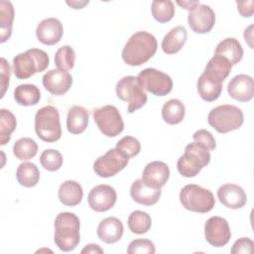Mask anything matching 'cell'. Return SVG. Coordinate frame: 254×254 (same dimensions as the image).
Returning a JSON list of instances; mask_svg holds the SVG:
<instances>
[{
	"mask_svg": "<svg viewBox=\"0 0 254 254\" xmlns=\"http://www.w3.org/2000/svg\"><path fill=\"white\" fill-rule=\"evenodd\" d=\"M158 43L154 35L139 31L133 34L122 50V60L131 66L147 63L157 52Z\"/></svg>",
	"mask_w": 254,
	"mask_h": 254,
	"instance_id": "cell-1",
	"label": "cell"
},
{
	"mask_svg": "<svg viewBox=\"0 0 254 254\" xmlns=\"http://www.w3.org/2000/svg\"><path fill=\"white\" fill-rule=\"evenodd\" d=\"M54 241L56 246L64 252L76 248L80 241V221L72 212H60L55 219Z\"/></svg>",
	"mask_w": 254,
	"mask_h": 254,
	"instance_id": "cell-2",
	"label": "cell"
},
{
	"mask_svg": "<svg viewBox=\"0 0 254 254\" xmlns=\"http://www.w3.org/2000/svg\"><path fill=\"white\" fill-rule=\"evenodd\" d=\"M50 64L48 54L40 49H29L13 59V71L17 78L27 79L37 72L44 71Z\"/></svg>",
	"mask_w": 254,
	"mask_h": 254,
	"instance_id": "cell-3",
	"label": "cell"
},
{
	"mask_svg": "<svg viewBox=\"0 0 254 254\" xmlns=\"http://www.w3.org/2000/svg\"><path fill=\"white\" fill-rule=\"evenodd\" d=\"M209 150L198 142H192L186 146L185 153L177 162L179 173L185 178H192L198 175L202 168L210 161Z\"/></svg>",
	"mask_w": 254,
	"mask_h": 254,
	"instance_id": "cell-4",
	"label": "cell"
},
{
	"mask_svg": "<svg viewBox=\"0 0 254 254\" xmlns=\"http://www.w3.org/2000/svg\"><path fill=\"white\" fill-rule=\"evenodd\" d=\"M207 122L218 133L225 134L239 129L244 122V116L242 110L237 106L223 104L209 111Z\"/></svg>",
	"mask_w": 254,
	"mask_h": 254,
	"instance_id": "cell-5",
	"label": "cell"
},
{
	"mask_svg": "<svg viewBox=\"0 0 254 254\" xmlns=\"http://www.w3.org/2000/svg\"><path fill=\"white\" fill-rule=\"evenodd\" d=\"M35 131L44 142L54 143L62 137L60 114L52 105L40 108L35 115Z\"/></svg>",
	"mask_w": 254,
	"mask_h": 254,
	"instance_id": "cell-6",
	"label": "cell"
},
{
	"mask_svg": "<svg viewBox=\"0 0 254 254\" xmlns=\"http://www.w3.org/2000/svg\"><path fill=\"white\" fill-rule=\"evenodd\" d=\"M179 197L182 205L192 212L206 213L210 211L215 204L213 193L209 190L194 184L186 185L181 190Z\"/></svg>",
	"mask_w": 254,
	"mask_h": 254,
	"instance_id": "cell-7",
	"label": "cell"
},
{
	"mask_svg": "<svg viewBox=\"0 0 254 254\" xmlns=\"http://www.w3.org/2000/svg\"><path fill=\"white\" fill-rule=\"evenodd\" d=\"M115 90L117 97L127 102V111L129 113H133L143 107L148 100L146 92L139 85L137 77L133 75H127L119 79Z\"/></svg>",
	"mask_w": 254,
	"mask_h": 254,
	"instance_id": "cell-8",
	"label": "cell"
},
{
	"mask_svg": "<svg viewBox=\"0 0 254 254\" xmlns=\"http://www.w3.org/2000/svg\"><path fill=\"white\" fill-rule=\"evenodd\" d=\"M139 85L156 96H165L173 89V79L167 73L153 67H148L136 76Z\"/></svg>",
	"mask_w": 254,
	"mask_h": 254,
	"instance_id": "cell-9",
	"label": "cell"
},
{
	"mask_svg": "<svg viewBox=\"0 0 254 254\" xmlns=\"http://www.w3.org/2000/svg\"><path fill=\"white\" fill-rule=\"evenodd\" d=\"M93 119L100 132L107 137H115L124 129L122 116L114 105H104L94 109Z\"/></svg>",
	"mask_w": 254,
	"mask_h": 254,
	"instance_id": "cell-10",
	"label": "cell"
},
{
	"mask_svg": "<svg viewBox=\"0 0 254 254\" xmlns=\"http://www.w3.org/2000/svg\"><path fill=\"white\" fill-rule=\"evenodd\" d=\"M129 157L116 147L108 150L93 163V171L100 178H110L122 171L129 163Z\"/></svg>",
	"mask_w": 254,
	"mask_h": 254,
	"instance_id": "cell-11",
	"label": "cell"
},
{
	"mask_svg": "<svg viewBox=\"0 0 254 254\" xmlns=\"http://www.w3.org/2000/svg\"><path fill=\"white\" fill-rule=\"evenodd\" d=\"M205 240L214 247L226 245L231 237V231L227 220L221 216H211L204 224Z\"/></svg>",
	"mask_w": 254,
	"mask_h": 254,
	"instance_id": "cell-12",
	"label": "cell"
},
{
	"mask_svg": "<svg viewBox=\"0 0 254 254\" xmlns=\"http://www.w3.org/2000/svg\"><path fill=\"white\" fill-rule=\"evenodd\" d=\"M117 199L114 188L108 185H98L91 189L87 201L90 208L96 212H105L111 209Z\"/></svg>",
	"mask_w": 254,
	"mask_h": 254,
	"instance_id": "cell-13",
	"label": "cell"
},
{
	"mask_svg": "<svg viewBox=\"0 0 254 254\" xmlns=\"http://www.w3.org/2000/svg\"><path fill=\"white\" fill-rule=\"evenodd\" d=\"M188 23L190 30L194 33H208L215 24V13L208 5L199 4L189 12Z\"/></svg>",
	"mask_w": 254,
	"mask_h": 254,
	"instance_id": "cell-14",
	"label": "cell"
},
{
	"mask_svg": "<svg viewBox=\"0 0 254 254\" xmlns=\"http://www.w3.org/2000/svg\"><path fill=\"white\" fill-rule=\"evenodd\" d=\"M170 178V169L162 161H153L148 163L142 173L143 183L152 189L163 188Z\"/></svg>",
	"mask_w": 254,
	"mask_h": 254,
	"instance_id": "cell-15",
	"label": "cell"
},
{
	"mask_svg": "<svg viewBox=\"0 0 254 254\" xmlns=\"http://www.w3.org/2000/svg\"><path fill=\"white\" fill-rule=\"evenodd\" d=\"M43 85L50 93L54 95H64L72 84L71 75L64 70L51 69L43 76Z\"/></svg>",
	"mask_w": 254,
	"mask_h": 254,
	"instance_id": "cell-16",
	"label": "cell"
},
{
	"mask_svg": "<svg viewBox=\"0 0 254 254\" xmlns=\"http://www.w3.org/2000/svg\"><path fill=\"white\" fill-rule=\"evenodd\" d=\"M64 34V28L61 21L57 18H47L41 21L36 29L38 40L47 46L58 44Z\"/></svg>",
	"mask_w": 254,
	"mask_h": 254,
	"instance_id": "cell-17",
	"label": "cell"
},
{
	"mask_svg": "<svg viewBox=\"0 0 254 254\" xmlns=\"http://www.w3.org/2000/svg\"><path fill=\"white\" fill-rule=\"evenodd\" d=\"M227 92L237 101H250L254 96V80L247 74L235 75L227 85Z\"/></svg>",
	"mask_w": 254,
	"mask_h": 254,
	"instance_id": "cell-18",
	"label": "cell"
},
{
	"mask_svg": "<svg viewBox=\"0 0 254 254\" xmlns=\"http://www.w3.org/2000/svg\"><path fill=\"white\" fill-rule=\"evenodd\" d=\"M217 197L224 206L231 209L241 208L247 202V195L244 190L235 184H224L219 187Z\"/></svg>",
	"mask_w": 254,
	"mask_h": 254,
	"instance_id": "cell-19",
	"label": "cell"
},
{
	"mask_svg": "<svg viewBox=\"0 0 254 254\" xmlns=\"http://www.w3.org/2000/svg\"><path fill=\"white\" fill-rule=\"evenodd\" d=\"M231 64L223 57L214 55L206 64L202 74L209 80L222 84L231 71Z\"/></svg>",
	"mask_w": 254,
	"mask_h": 254,
	"instance_id": "cell-20",
	"label": "cell"
},
{
	"mask_svg": "<svg viewBox=\"0 0 254 254\" xmlns=\"http://www.w3.org/2000/svg\"><path fill=\"white\" fill-rule=\"evenodd\" d=\"M98 238L107 244H113L119 241L123 235L124 227L120 219L110 216L102 219L97 227Z\"/></svg>",
	"mask_w": 254,
	"mask_h": 254,
	"instance_id": "cell-21",
	"label": "cell"
},
{
	"mask_svg": "<svg viewBox=\"0 0 254 254\" xmlns=\"http://www.w3.org/2000/svg\"><path fill=\"white\" fill-rule=\"evenodd\" d=\"M161 194V189L149 188L143 183L141 179L136 180L130 188V195L132 199L135 202L146 206L156 204L159 201Z\"/></svg>",
	"mask_w": 254,
	"mask_h": 254,
	"instance_id": "cell-22",
	"label": "cell"
},
{
	"mask_svg": "<svg viewBox=\"0 0 254 254\" xmlns=\"http://www.w3.org/2000/svg\"><path fill=\"white\" fill-rule=\"evenodd\" d=\"M59 199L60 201L65 205V206H75L79 204V202L82 200L83 197V190L82 187L80 186L79 183L72 181V180H67L64 182L58 191Z\"/></svg>",
	"mask_w": 254,
	"mask_h": 254,
	"instance_id": "cell-23",
	"label": "cell"
},
{
	"mask_svg": "<svg viewBox=\"0 0 254 254\" xmlns=\"http://www.w3.org/2000/svg\"><path fill=\"white\" fill-rule=\"evenodd\" d=\"M188 39V33L185 27L177 26L165 35L162 41V50L167 55L177 54L185 46Z\"/></svg>",
	"mask_w": 254,
	"mask_h": 254,
	"instance_id": "cell-24",
	"label": "cell"
},
{
	"mask_svg": "<svg viewBox=\"0 0 254 254\" xmlns=\"http://www.w3.org/2000/svg\"><path fill=\"white\" fill-rule=\"evenodd\" d=\"M214 55L225 58L231 65H235L243 58V49L235 38H226L217 44Z\"/></svg>",
	"mask_w": 254,
	"mask_h": 254,
	"instance_id": "cell-25",
	"label": "cell"
},
{
	"mask_svg": "<svg viewBox=\"0 0 254 254\" xmlns=\"http://www.w3.org/2000/svg\"><path fill=\"white\" fill-rule=\"evenodd\" d=\"M88 111L79 105L72 106L66 117V128L67 131L73 135L81 134L85 131L88 125Z\"/></svg>",
	"mask_w": 254,
	"mask_h": 254,
	"instance_id": "cell-26",
	"label": "cell"
},
{
	"mask_svg": "<svg viewBox=\"0 0 254 254\" xmlns=\"http://www.w3.org/2000/svg\"><path fill=\"white\" fill-rule=\"evenodd\" d=\"M186 114L184 103L177 98H172L162 107V118L170 125H177L183 121Z\"/></svg>",
	"mask_w": 254,
	"mask_h": 254,
	"instance_id": "cell-27",
	"label": "cell"
},
{
	"mask_svg": "<svg viewBox=\"0 0 254 254\" xmlns=\"http://www.w3.org/2000/svg\"><path fill=\"white\" fill-rule=\"evenodd\" d=\"M14 99L22 106L36 105L41 99V91L35 84H20L14 89Z\"/></svg>",
	"mask_w": 254,
	"mask_h": 254,
	"instance_id": "cell-28",
	"label": "cell"
},
{
	"mask_svg": "<svg viewBox=\"0 0 254 254\" xmlns=\"http://www.w3.org/2000/svg\"><path fill=\"white\" fill-rule=\"evenodd\" d=\"M14 7L10 1L0 2V42L5 43L12 34Z\"/></svg>",
	"mask_w": 254,
	"mask_h": 254,
	"instance_id": "cell-29",
	"label": "cell"
},
{
	"mask_svg": "<svg viewBox=\"0 0 254 254\" xmlns=\"http://www.w3.org/2000/svg\"><path fill=\"white\" fill-rule=\"evenodd\" d=\"M16 178L21 186L25 188H32L39 183L40 171L35 164L24 162L18 166Z\"/></svg>",
	"mask_w": 254,
	"mask_h": 254,
	"instance_id": "cell-30",
	"label": "cell"
},
{
	"mask_svg": "<svg viewBox=\"0 0 254 254\" xmlns=\"http://www.w3.org/2000/svg\"><path fill=\"white\" fill-rule=\"evenodd\" d=\"M196 86L199 96L207 102L216 100L220 96L222 91V84L215 83L207 79L202 73L199 75L197 79Z\"/></svg>",
	"mask_w": 254,
	"mask_h": 254,
	"instance_id": "cell-31",
	"label": "cell"
},
{
	"mask_svg": "<svg viewBox=\"0 0 254 254\" xmlns=\"http://www.w3.org/2000/svg\"><path fill=\"white\" fill-rule=\"evenodd\" d=\"M128 227L132 233L145 234L152 225L151 216L142 210H134L128 217Z\"/></svg>",
	"mask_w": 254,
	"mask_h": 254,
	"instance_id": "cell-32",
	"label": "cell"
},
{
	"mask_svg": "<svg viewBox=\"0 0 254 254\" xmlns=\"http://www.w3.org/2000/svg\"><path fill=\"white\" fill-rule=\"evenodd\" d=\"M17 120L14 114L5 108L0 109V145H6L10 139L11 134L15 131Z\"/></svg>",
	"mask_w": 254,
	"mask_h": 254,
	"instance_id": "cell-33",
	"label": "cell"
},
{
	"mask_svg": "<svg viewBox=\"0 0 254 254\" xmlns=\"http://www.w3.org/2000/svg\"><path fill=\"white\" fill-rule=\"evenodd\" d=\"M37 152L38 145L32 138H20L13 145V154L21 161H28L34 158L37 155Z\"/></svg>",
	"mask_w": 254,
	"mask_h": 254,
	"instance_id": "cell-34",
	"label": "cell"
},
{
	"mask_svg": "<svg viewBox=\"0 0 254 254\" xmlns=\"http://www.w3.org/2000/svg\"><path fill=\"white\" fill-rule=\"evenodd\" d=\"M151 12L154 19L159 23H167L171 21L175 15V5L172 1H153Z\"/></svg>",
	"mask_w": 254,
	"mask_h": 254,
	"instance_id": "cell-35",
	"label": "cell"
},
{
	"mask_svg": "<svg viewBox=\"0 0 254 254\" xmlns=\"http://www.w3.org/2000/svg\"><path fill=\"white\" fill-rule=\"evenodd\" d=\"M75 62L74 50L68 46L61 47L55 54V64L61 70H69L73 68Z\"/></svg>",
	"mask_w": 254,
	"mask_h": 254,
	"instance_id": "cell-36",
	"label": "cell"
},
{
	"mask_svg": "<svg viewBox=\"0 0 254 254\" xmlns=\"http://www.w3.org/2000/svg\"><path fill=\"white\" fill-rule=\"evenodd\" d=\"M41 166L50 172H55L61 169L63 165L62 154L55 149H47L40 156Z\"/></svg>",
	"mask_w": 254,
	"mask_h": 254,
	"instance_id": "cell-37",
	"label": "cell"
},
{
	"mask_svg": "<svg viewBox=\"0 0 254 254\" xmlns=\"http://www.w3.org/2000/svg\"><path fill=\"white\" fill-rule=\"evenodd\" d=\"M116 148L127 155L129 158L137 156L141 151V144L138 139L132 136H124L121 138L117 144Z\"/></svg>",
	"mask_w": 254,
	"mask_h": 254,
	"instance_id": "cell-38",
	"label": "cell"
},
{
	"mask_svg": "<svg viewBox=\"0 0 254 254\" xmlns=\"http://www.w3.org/2000/svg\"><path fill=\"white\" fill-rule=\"evenodd\" d=\"M156 248L149 239H135L130 242L127 248L128 254H154Z\"/></svg>",
	"mask_w": 254,
	"mask_h": 254,
	"instance_id": "cell-39",
	"label": "cell"
},
{
	"mask_svg": "<svg viewBox=\"0 0 254 254\" xmlns=\"http://www.w3.org/2000/svg\"><path fill=\"white\" fill-rule=\"evenodd\" d=\"M192 138L195 142H198L205 146L209 151H212L216 148V143L213 135L205 129H199L195 131L192 135Z\"/></svg>",
	"mask_w": 254,
	"mask_h": 254,
	"instance_id": "cell-40",
	"label": "cell"
},
{
	"mask_svg": "<svg viewBox=\"0 0 254 254\" xmlns=\"http://www.w3.org/2000/svg\"><path fill=\"white\" fill-rule=\"evenodd\" d=\"M254 250V243L248 237H241L237 239L231 248L232 254H242V253H252Z\"/></svg>",
	"mask_w": 254,
	"mask_h": 254,
	"instance_id": "cell-41",
	"label": "cell"
},
{
	"mask_svg": "<svg viewBox=\"0 0 254 254\" xmlns=\"http://www.w3.org/2000/svg\"><path fill=\"white\" fill-rule=\"evenodd\" d=\"M0 69H1V87H2L1 98H2L5 94L7 87L9 86V79L11 74V68H10L9 63L4 58H1L0 60Z\"/></svg>",
	"mask_w": 254,
	"mask_h": 254,
	"instance_id": "cell-42",
	"label": "cell"
},
{
	"mask_svg": "<svg viewBox=\"0 0 254 254\" xmlns=\"http://www.w3.org/2000/svg\"><path fill=\"white\" fill-rule=\"evenodd\" d=\"M236 5H237V10L242 17H251L253 15L254 2L252 0L244 1V2L237 1Z\"/></svg>",
	"mask_w": 254,
	"mask_h": 254,
	"instance_id": "cell-43",
	"label": "cell"
},
{
	"mask_svg": "<svg viewBox=\"0 0 254 254\" xmlns=\"http://www.w3.org/2000/svg\"><path fill=\"white\" fill-rule=\"evenodd\" d=\"M81 253H103V249L97 244H88L81 250Z\"/></svg>",
	"mask_w": 254,
	"mask_h": 254,
	"instance_id": "cell-44",
	"label": "cell"
},
{
	"mask_svg": "<svg viewBox=\"0 0 254 254\" xmlns=\"http://www.w3.org/2000/svg\"><path fill=\"white\" fill-rule=\"evenodd\" d=\"M177 4L180 5L181 7H183L184 9L188 10V11H191L193 10L197 5H199L198 1H177Z\"/></svg>",
	"mask_w": 254,
	"mask_h": 254,
	"instance_id": "cell-45",
	"label": "cell"
},
{
	"mask_svg": "<svg viewBox=\"0 0 254 254\" xmlns=\"http://www.w3.org/2000/svg\"><path fill=\"white\" fill-rule=\"evenodd\" d=\"M252 29H253V25H250V26H249L247 29H245V31H244V39H245V41L248 43V45L250 46L251 49H253V45H252V40H253Z\"/></svg>",
	"mask_w": 254,
	"mask_h": 254,
	"instance_id": "cell-46",
	"label": "cell"
},
{
	"mask_svg": "<svg viewBox=\"0 0 254 254\" xmlns=\"http://www.w3.org/2000/svg\"><path fill=\"white\" fill-rule=\"evenodd\" d=\"M88 3L89 1H71V2L66 1V4L73 9H82Z\"/></svg>",
	"mask_w": 254,
	"mask_h": 254,
	"instance_id": "cell-47",
	"label": "cell"
}]
</instances>
